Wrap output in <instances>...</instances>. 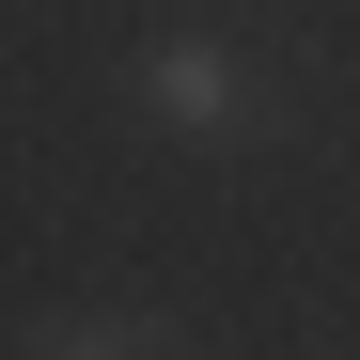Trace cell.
<instances>
[{"mask_svg": "<svg viewBox=\"0 0 360 360\" xmlns=\"http://www.w3.org/2000/svg\"><path fill=\"white\" fill-rule=\"evenodd\" d=\"M32 360H172V329H157V314H63Z\"/></svg>", "mask_w": 360, "mask_h": 360, "instance_id": "7a4b0ae2", "label": "cell"}, {"mask_svg": "<svg viewBox=\"0 0 360 360\" xmlns=\"http://www.w3.org/2000/svg\"><path fill=\"white\" fill-rule=\"evenodd\" d=\"M126 94H141V126L204 141V157H251V141L282 126V79H266L235 32H157L141 63H126Z\"/></svg>", "mask_w": 360, "mask_h": 360, "instance_id": "6da1fadb", "label": "cell"}]
</instances>
